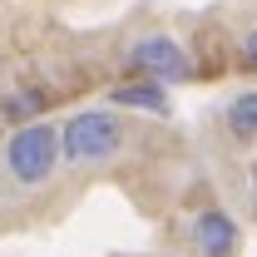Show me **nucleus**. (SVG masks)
I'll list each match as a JSON object with an SVG mask.
<instances>
[{
    "label": "nucleus",
    "mask_w": 257,
    "mask_h": 257,
    "mask_svg": "<svg viewBox=\"0 0 257 257\" xmlns=\"http://www.w3.org/2000/svg\"><path fill=\"white\" fill-rule=\"evenodd\" d=\"M55 168H60V128L55 124L30 119V124H20L10 134V144H5V173H10L20 188L50 183Z\"/></svg>",
    "instance_id": "f257e3e1"
},
{
    "label": "nucleus",
    "mask_w": 257,
    "mask_h": 257,
    "mask_svg": "<svg viewBox=\"0 0 257 257\" xmlns=\"http://www.w3.org/2000/svg\"><path fill=\"white\" fill-rule=\"evenodd\" d=\"M124 149V124L104 109H84L60 128V159L69 163H109Z\"/></svg>",
    "instance_id": "f03ea898"
},
{
    "label": "nucleus",
    "mask_w": 257,
    "mask_h": 257,
    "mask_svg": "<svg viewBox=\"0 0 257 257\" xmlns=\"http://www.w3.org/2000/svg\"><path fill=\"white\" fill-rule=\"evenodd\" d=\"M124 64L134 69V74H144V79H159V84H168V79H188V74H193V60L183 55V45H173L168 35L139 40V45L124 55Z\"/></svg>",
    "instance_id": "7ed1b4c3"
},
{
    "label": "nucleus",
    "mask_w": 257,
    "mask_h": 257,
    "mask_svg": "<svg viewBox=\"0 0 257 257\" xmlns=\"http://www.w3.org/2000/svg\"><path fill=\"white\" fill-rule=\"evenodd\" d=\"M188 242H193L198 257H232V252H237V223L213 203V208H203V213L193 218Z\"/></svg>",
    "instance_id": "20e7f679"
},
{
    "label": "nucleus",
    "mask_w": 257,
    "mask_h": 257,
    "mask_svg": "<svg viewBox=\"0 0 257 257\" xmlns=\"http://www.w3.org/2000/svg\"><path fill=\"white\" fill-rule=\"evenodd\" d=\"M114 104H124V109H149V114H163L168 109V99H163V84L159 79H134V84H119V89H109Z\"/></svg>",
    "instance_id": "39448f33"
},
{
    "label": "nucleus",
    "mask_w": 257,
    "mask_h": 257,
    "mask_svg": "<svg viewBox=\"0 0 257 257\" xmlns=\"http://www.w3.org/2000/svg\"><path fill=\"white\" fill-rule=\"evenodd\" d=\"M227 128L237 139H257V89H242L227 104Z\"/></svg>",
    "instance_id": "423d86ee"
},
{
    "label": "nucleus",
    "mask_w": 257,
    "mask_h": 257,
    "mask_svg": "<svg viewBox=\"0 0 257 257\" xmlns=\"http://www.w3.org/2000/svg\"><path fill=\"white\" fill-rule=\"evenodd\" d=\"M45 104H50V94H40V89H15V94H5L0 114H5V119H15V124H30Z\"/></svg>",
    "instance_id": "0eeeda50"
},
{
    "label": "nucleus",
    "mask_w": 257,
    "mask_h": 257,
    "mask_svg": "<svg viewBox=\"0 0 257 257\" xmlns=\"http://www.w3.org/2000/svg\"><path fill=\"white\" fill-rule=\"evenodd\" d=\"M242 60H247V64H252V69H257V30L247 35V40H242Z\"/></svg>",
    "instance_id": "6e6552de"
},
{
    "label": "nucleus",
    "mask_w": 257,
    "mask_h": 257,
    "mask_svg": "<svg viewBox=\"0 0 257 257\" xmlns=\"http://www.w3.org/2000/svg\"><path fill=\"white\" fill-rule=\"evenodd\" d=\"M252 198H257V168H252Z\"/></svg>",
    "instance_id": "1a4fd4ad"
}]
</instances>
